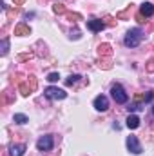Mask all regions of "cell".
<instances>
[{
	"instance_id": "1",
	"label": "cell",
	"mask_w": 154,
	"mask_h": 156,
	"mask_svg": "<svg viewBox=\"0 0 154 156\" xmlns=\"http://www.w3.org/2000/svg\"><path fill=\"white\" fill-rule=\"evenodd\" d=\"M143 40V31L140 29V27H134V29H131V31H127V35H125V45L127 47H136V45H140V42Z\"/></svg>"
},
{
	"instance_id": "2",
	"label": "cell",
	"mask_w": 154,
	"mask_h": 156,
	"mask_svg": "<svg viewBox=\"0 0 154 156\" xmlns=\"http://www.w3.org/2000/svg\"><path fill=\"white\" fill-rule=\"evenodd\" d=\"M111 94H113V98H114L116 104H125V102L129 100V96H127L125 89H123L120 83H114V85L111 87Z\"/></svg>"
},
{
	"instance_id": "3",
	"label": "cell",
	"mask_w": 154,
	"mask_h": 156,
	"mask_svg": "<svg viewBox=\"0 0 154 156\" xmlns=\"http://www.w3.org/2000/svg\"><path fill=\"white\" fill-rule=\"evenodd\" d=\"M44 94L49 98V100H64L65 96H67V93L64 91V89H58V87H47L45 91H44Z\"/></svg>"
},
{
	"instance_id": "4",
	"label": "cell",
	"mask_w": 154,
	"mask_h": 156,
	"mask_svg": "<svg viewBox=\"0 0 154 156\" xmlns=\"http://www.w3.org/2000/svg\"><path fill=\"white\" fill-rule=\"evenodd\" d=\"M53 144H54V142H53V136H51V134H45V136H42L38 142H37V149L42 151V153H44V151H51V149H53Z\"/></svg>"
},
{
	"instance_id": "5",
	"label": "cell",
	"mask_w": 154,
	"mask_h": 156,
	"mask_svg": "<svg viewBox=\"0 0 154 156\" xmlns=\"http://www.w3.org/2000/svg\"><path fill=\"white\" fill-rule=\"evenodd\" d=\"M127 149L132 153V154H142V145H140V142H138V138L136 136H127Z\"/></svg>"
},
{
	"instance_id": "6",
	"label": "cell",
	"mask_w": 154,
	"mask_h": 156,
	"mask_svg": "<svg viewBox=\"0 0 154 156\" xmlns=\"http://www.w3.org/2000/svg\"><path fill=\"white\" fill-rule=\"evenodd\" d=\"M94 109L96 111H107L109 109V100H107V96H103V94H100V96H96L94 98Z\"/></svg>"
},
{
	"instance_id": "7",
	"label": "cell",
	"mask_w": 154,
	"mask_h": 156,
	"mask_svg": "<svg viewBox=\"0 0 154 156\" xmlns=\"http://www.w3.org/2000/svg\"><path fill=\"white\" fill-rule=\"evenodd\" d=\"M87 27H89L93 33H98V31H102V29L105 27V22H103V20H96V18H94V20H89V22H87Z\"/></svg>"
},
{
	"instance_id": "8",
	"label": "cell",
	"mask_w": 154,
	"mask_h": 156,
	"mask_svg": "<svg viewBox=\"0 0 154 156\" xmlns=\"http://www.w3.org/2000/svg\"><path fill=\"white\" fill-rule=\"evenodd\" d=\"M140 15H143L145 18H147V16H152L154 15V5L151 2H143L142 7H140Z\"/></svg>"
},
{
	"instance_id": "9",
	"label": "cell",
	"mask_w": 154,
	"mask_h": 156,
	"mask_svg": "<svg viewBox=\"0 0 154 156\" xmlns=\"http://www.w3.org/2000/svg\"><path fill=\"white\" fill-rule=\"evenodd\" d=\"M26 153V145L20 144V145H11L9 147V156H22Z\"/></svg>"
},
{
	"instance_id": "10",
	"label": "cell",
	"mask_w": 154,
	"mask_h": 156,
	"mask_svg": "<svg viewBox=\"0 0 154 156\" xmlns=\"http://www.w3.org/2000/svg\"><path fill=\"white\" fill-rule=\"evenodd\" d=\"M15 35H18V37H26V35H31V29H29L26 24H18V26L15 27Z\"/></svg>"
},
{
	"instance_id": "11",
	"label": "cell",
	"mask_w": 154,
	"mask_h": 156,
	"mask_svg": "<svg viewBox=\"0 0 154 156\" xmlns=\"http://www.w3.org/2000/svg\"><path fill=\"white\" fill-rule=\"evenodd\" d=\"M127 127L129 129H138L140 127V118L136 116V115H129L127 116Z\"/></svg>"
},
{
	"instance_id": "12",
	"label": "cell",
	"mask_w": 154,
	"mask_h": 156,
	"mask_svg": "<svg viewBox=\"0 0 154 156\" xmlns=\"http://www.w3.org/2000/svg\"><path fill=\"white\" fill-rule=\"evenodd\" d=\"M98 53H100V56H102V55H103V56H111L113 51H111V45H109V44H102V45L98 47Z\"/></svg>"
},
{
	"instance_id": "13",
	"label": "cell",
	"mask_w": 154,
	"mask_h": 156,
	"mask_svg": "<svg viewBox=\"0 0 154 156\" xmlns=\"http://www.w3.org/2000/svg\"><path fill=\"white\" fill-rule=\"evenodd\" d=\"M18 91L22 93V96H29V94L33 93V87H29V85H26V83H20V85H18Z\"/></svg>"
},
{
	"instance_id": "14",
	"label": "cell",
	"mask_w": 154,
	"mask_h": 156,
	"mask_svg": "<svg viewBox=\"0 0 154 156\" xmlns=\"http://www.w3.org/2000/svg\"><path fill=\"white\" fill-rule=\"evenodd\" d=\"M53 11H54L56 15H65V13H67L65 7H64V4H54V5H53Z\"/></svg>"
},
{
	"instance_id": "15",
	"label": "cell",
	"mask_w": 154,
	"mask_h": 156,
	"mask_svg": "<svg viewBox=\"0 0 154 156\" xmlns=\"http://www.w3.org/2000/svg\"><path fill=\"white\" fill-rule=\"evenodd\" d=\"M16 123H20V125H24V123H27L29 120H27V116L26 115H15V118H13Z\"/></svg>"
},
{
	"instance_id": "16",
	"label": "cell",
	"mask_w": 154,
	"mask_h": 156,
	"mask_svg": "<svg viewBox=\"0 0 154 156\" xmlns=\"http://www.w3.org/2000/svg\"><path fill=\"white\" fill-rule=\"evenodd\" d=\"M80 75H71V76L67 78V80H65V85H75V83H76L78 80H80Z\"/></svg>"
},
{
	"instance_id": "17",
	"label": "cell",
	"mask_w": 154,
	"mask_h": 156,
	"mask_svg": "<svg viewBox=\"0 0 154 156\" xmlns=\"http://www.w3.org/2000/svg\"><path fill=\"white\" fill-rule=\"evenodd\" d=\"M127 109H129V111H140V109H143V104H142V102H132Z\"/></svg>"
},
{
	"instance_id": "18",
	"label": "cell",
	"mask_w": 154,
	"mask_h": 156,
	"mask_svg": "<svg viewBox=\"0 0 154 156\" xmlns=\"http://www.w3.org/2000/svg\"><path fill=\"white\" fill-rule=\"evenodd\" d=\"M7 47H9V40L4 38L2 40V55H7Z\"/></svg>"
},
{
	"instance_id": "19",
	"label": "cell",
	"mask_w": 154,
	"mask_h": 156,
	"mask_svg": "<svg viewBox=\"0 0 154 156\" xmlns=\"http://www.w3.org/2000/svg\"><path fill=\"white\" fill-rule=\"evenodd\" d=\"M58 78H60L58 73H51V75L47 76V80H49V82H58Z\"/></svg>"
},
{
	"instance_id": "20",
	"label": "cell",
	"mask_w": 154,
	"mask_h": 156,
	"mask_svg": "<svg viewBox=\"0 0 154 156\" xmlns=\"http://www.w3.org/2000/svg\"><path fill=\"white\" fill-rule=\"evenodd\" d=\"M147 71H149V73H152L154 71V58L149 60V64H147Z\"/></svg>"
},
{
	"instance_id": "21",
	"label": "cell",
	"mask_w": 154,
	"mask_h": 156,
	"mask_svg": "<svg viewBox=\"0 0 154 156\" xmlns=\"http://www.w3.org/2000/svg\"><path fill=\"white\" fill-rule=\"evenodd\" d=\"M100 67H103V69H111V62H109V60H105L103 64L100 62Z\"/></svg>"
},
{
	"instance_id": "22",
	"label": "cell",
	"mask_w": 154,
	"mask_h": 156,
	"mask_svg": "<svg viewBox=\"0 0 154 156\" xmlns=\"http://www.w3.org/2000/svg\"><path fill=\"white\" fill-rule=\"evenodd\" d=\"M24 2H26V0H13V4H15V5H22Z\"/></svg>"
},
{
	"instance_id": "23",
	"label": "cell",
	"mask_w": 154,
	"mask_h": 156,
	"mask_svg": "<svg viewBox=\"0 0 154 156\" xmlns=\"http://www.w3.org/2000/svg\"><path fill=\"white\" fill-rule=\"evenodd\" d=\"M29 56H31V55H20L18 60H26V58H29Z\"/></svg>"
},
{
	"instance_id": "24",
	"label": "cell",
	"mask_w": 154,
	"mask_h": 156,
	"mask_svg": "<svg viewBox=\"0 0 154 156\" xmlns=\"http://www.w3.org/2000/svg\"><path fill=\"white\" fill-rule=\"evenodd\" d=\"M152 113H154V105H152Z\"/></svg>"
}]
</instances>
